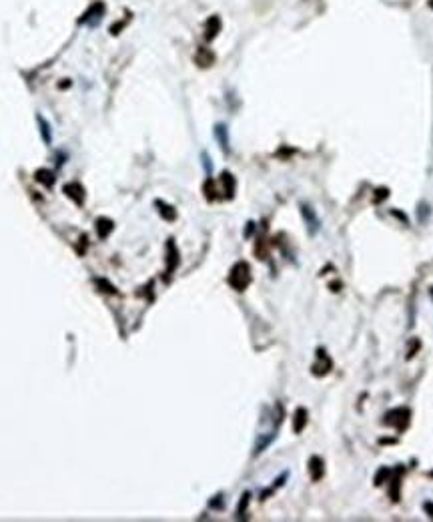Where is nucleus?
Instances as JSON below:
<instances>
[{
	"instance_id": "f257e3e1",
	"label": "nucleus",
	"mask_w": 433,
	"mask_h": 522,
	"mask_svg": "<svg viewBox=\"0 0 433 522\" xmlns=\"http://www.w3.org/2000/svg\"><path fill=\"white\" fill-rule=\"evenodd\" d=\"M229 283H231L237 291H243L247 285L251 283V269H249V265H247L245 261L237 263V265L233 267L231 275H229Z\"/></svg>"
},
{
	"instance_id": "f03ea898",
	"label": "nucleus",
	"mask_w": 433,
	"mask_h": 522,
	"mask_svg": "<svg viewBox=\"0 0 433 522\" xmlns=\"http://www.w3.org/2000/svg\"><path fill=\"white\" fill-rule=\"evenodd\" d=\"M105 10H107V8H105V2H101V0H99V2H95V4H92V6H90L86 12H84V16L80 18V22H86V24H97V22H99V20L105 16Z\"/></svg>"
},
{
	"instance_id": "7ed1b4c3",
	"label": "nucleus",
	"mask_w": 433,
	"mask_h": 522,
	"mask_svg": "<svg viewBox=\"0 0 433 522\" xmlns=\"http://www.w3.org/2000/svg\"><path fill=\"white\" fill-rule=\"evenodd\" d=\"M221 28H223V22H221L219 16H216V14L209 16V18L205 20V40H213V39H216V35L221 33Z\"/></svg>"
},
{
	"instance_id": "20e7f679",
	"label": "nucleus",
	"mask_w": 433,
	"mask_h": 522,
	"mask_svg": "<svg viewBox=\"0 0 433 522\" xmlns=\"http://www.w3.org/2000/svg\"><path fill=\"white\" fill-rule=\"evenodd\" d=\"M195 63L201 67V69H209L215 65V52L207 46H199L197 52H195Z\"/></svg>"
},
{
	"instance_id": "39448f33",
	"label": "nucleus",
	"mask_w": 433,
	"mask_h": 522,
	"mask_svg": "<svg viewBox=\"0 0 433 522\" xmlns=\"http://www.w3.org/2000/svg\"><path fill=\"white\" fill-rule=\"evenodd\" d=\"M65 193L74 201V203H78V205H82L84 203V189H82V185H78V183H67L65 185Z\"/></svg>"
},
{
	"instance_id": "423d86ee",
	"label": "nucleus",
	"mask_w": 433,
	"mask_h": 522,
	"mask_svg": "<svg viewBox=\"0 0 433 522\" xmlns=\"http://www.w3.org/2000/svg\"><path fill=\"white\" fill-rule=\"evenodd\" d=\"M221 187H223L225 197L227 199H233V195H235V177L229 171L221 173Z\"/></svg>"
},
{
	"instance_id": "0eeeda50",
	"label": "nucleus",
	"mask_w": 433,
	"mask_h": 522,
	"mask_svg": "<svg viewBox=\"0 0 433 522\" xmlns=\"http://www.w3.org/2000/svg\"><path fill=\"white\" fill-rule=\"evenodd\" d=\"M110 231H112V221L107 219V217H101V219L97 221V233H99V237L105 239Z\"/></svg>"
},
{
	"instance_id": "6e6552de",
	"label": "nucleus",
	"mask_w": 433,
	"mask_h": 522,
	"mask_svg": "<svg viewBox=\"0 0 433 522\" xmlns=\"http://www.w3.org/2000/svg\"><path fill=\"white\" fill-rule=\"evenodd\" d=\"M303 215H305V221H309V227H311V233H315V231H317V227H319V219L315 217L313 209H311V207H307V205H303Z\"/></svg>"
},
{
	"instance_id": "1a4fd4ad",
	"label": "nucleus",
	"mask_w": 433,
	"mask_h": 522,
	"mask_svg": "<svg viewBox=\"0 0 433 522\" xmlns=\"http://www.w3.org/2000/svg\"><path fill=\"white\" fill-rule=\"evenodd\" d=\"M154 205L159 207V213L163 215V217H165L167 221H173V219L177 217V211H175V209H173L171 205H167V203H163V201H157V203H154Z\"/></svg>"
},
{
	"instance_id": "9d476101",
	"label": "nucleus",
	"mask_w": 433,
	"mask_h": 522,
	"mask_svg": "<svg viewBox=\"0 0 433 522\" xmlns=\"http://www.w3.org/2000/svg\"><path fill=\"white\" fill-rule=\"evenodd\" d=\"M36 181L42 183L44 187H52L54 185V175L50 171H46V169H40V171H36Z\"/></svg>"
},
{
	"instance_id": "9b49d317",
	"label": "nucleus",
	"mask_w": 433,
	"mask_h": 522,
	"mask_svg": "<svg viewBox=\"0 0 433 522\" xmlns=\"http://www.w3.org/2000/svg\"><path fill=\"white\" fill-rule=\"evenodd\" d=\"M215 133H216V139H219L221 147H223L225 151H229V137H227V129H225L223 125H216Z\"/></svg>"
},
{
	"instance_id": "f8f14e48",
	"label": "nucleus",
	"mask_w": 433,
	"mask_h": 522,
	"mask_svg": "<svg viewBox=\"0 0 433 522\" xmlns=\"http://www.w3.org/2000/svg\"><path fill=\"white\" fill-rule=\"evenodd\" d=\"M311 478L313 480H319L321 478V474H323V468H321V460L319 458H311Z\"/></svg>"
},
{
	"instance_id": "ddd939ff",
	"label": "nucleus",
	"mask_w": 433,
	"mask_h": 522,
	"mask_svg": "<svg viewBox=\"0 0 433 522\" xmlns=\"http://www.w3.org/2000/svg\"><path fill=\"white\" fill-rule=\"evenodd\" d=\"M307 412L303 410V408H299L297 410V414H295V432H301L303 430V426H305V422H307Z\"/></svg>"
},
{
	"instance_id": "4468645a",
	"label": "nucleus",
	"mask_w": 433,
	"mask_h": 522,
	"mask_svg": "<svg viewBox=\"0 0 433 522\" xmlns=\"http://www.w3.org/2000/svg\"><path fill=\"white\" fill-rule=\"evenodd\" d=\"M38 125H40V133H42V139L46 141V143H50L52 141V135H50V129H48V122L42 119V117H38Z\"/></svg>"
},
{
	"instance_id": "2eb2a0df",
	"label": "nucleus",
	"mask_w": 433,
	"mask_h": 522,
	"mask_svg": "<svg viewBox=\"0 0 433 522\" xmlns=\"http://www.w3.org/2000/svg\"><path fill=\"white\" fill-rule=\"evenodd\" d=\"M203 191H205V195H207V199H215V185H213V181L211 179H207V183H205V187H203Z\"/></svg>"
},
{
	"instance_id": "dca6fc26",
	"label": "nucleus",
	"mask_w": 433,
	"mask_h": 522,
	"mask_svg": "<svg viewBox=\"0 0 433 522\" xmlns=\"http://www.w3.org/2000/svg\"><path fill=\"white\" fill-rule=\"evenodd\" d=\"M385 197H389V191H387V189H377V195H375V203L383 201Z\"/></svg>"
},
{
	"instance_id": "f3484780",
	"label": "nucleus",
	"mask_w": 433,
	"mask_h": 522,
	"mask_svg": "<svg viewBox=\"0 0 433 522\" xmlns=\"http://www.w3.org/2000/svg\"><path fill=\"white\" fill-rule=\"evenodd\" d=\"M427 6H429V8L433 10V0H427Z\"/></svg>"
}]
</instances>
